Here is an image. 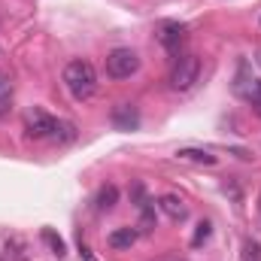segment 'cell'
<instances>
[{
    "instance_id": "6da1fadb",
    "label": "cell",
    "mask_w": 261,
    "mask_h": 261,
    "mask_svg": "<svg viewBox=\"0 0 261 261\" xmlns=\"http://www.w3.org/2000/svg\"><path fill=\"white\" fill-rule=\"evenodd\" d=\"M61 79H64V88L70 91L73 100H88L97 91V73H94V67L88 64V61H82V58L70 61L64 67V73H61Z\"/></svg>"
},
{
    "instance_id": "7a4b0ae2",
    "label": "cell",
    "mask_w": 261,
    "mask_h": 261,
    "mask_svg": "<svg viewBox=\"0 0 261 261\" xmlns=\"http://www.w3.org/2000/svg\"><path fill=\"white\" fill-rule=\"evenodd\" d=\"M200 79V58L197 55H179L173 67H170V76H167V85L173 91H192Z\"/></svg>"
},
{
    "instance_id": "3957f363",
    "label": "cell",
    "mask_w": 261,
    "mask_h": 261,
    "mask_svg": "<svg viewBox=\"0 0 261 261\" xmlns=\"http://www.w3.org/2000/svg\"><path fill=\"white\" fill-rule=\"evenodd\" d=\"M103 67H107V76L110 79H130L140 70V55L134 49H113L107 55Z\"/></svg>"
},
{
    "instance_id": "277c9868",
    "label": "cell",
    "mask_w": 261,
    "mask_h": 261,
    "mask_svg": "<svg viewBox=\"0 0 261 261\" xmlns=\"http://www.w3.org/2000/svg\"><path fill=\"white\" fill-rule=\"evenodd\" d=\"M55 128H58V119L55 116H49L43 110H28V116H24L28 137H34V140H52Z\"/></svg>"
},
{
    "instance_id": "5b68a950",
    "label": "cell",
    "mask_w": 261,
    "mask_h": 261,
    "mask_svg": "<svg viewBox=\"0 0 261 261\" xmlns=\"http://www.w3.org/2000/svg\"><path fill=\"white\" fill-rule=\"evenodd\" d=\"M186 40H189L186 24H179V21H161V24H158V43H161L170 55L179 58V49L186 46Z\"/></svg>"
},
{
    "instance_id": "8992f818",
    "label": "cell",
    "mask_w": 261,
    "mask_h": 261,
    "mask_svg": "<svg viewBox=\"0 0 261 261\" xmlns=\"http://www.w3.org/2000/svg\"><path fill=\"white\" fill-rule=\"evenodd\" d=\"M110 122L119 130H137L140 128V110L134 103H116L110 113Z\"/></svg>"
},
{
    "instance_id": "52a82bcc",
    "label": "cell",
    "mask_w": 261,
    "mask_h": 261,
    "mask_svg": "<svg viewBox=\"0 0 261 261\" xmlns=\"http://www.w3.org/2000/svg\"><path fill=\"white\" fill-rule=\"evenodd\" d=\"M158 210H161L167 219H173V222H186V216H189V206L182 203L179 195H161L158 197Z\"/></svg>"
},
{
    "instance_id": "ba28073f",
    "label": "cell",
    "mask_w": 261,
    "mask_h": 261,
    "mask_svg": "<svg viewBox=\"0 0 261 261\" xmlns=\"http://www.w3.org/2000/svg\"><path fill=\"white\" fill-rule=\"evenodd\" d=\"M137 237H140L137 228H116V231L107 237V243H110L113 249H130V246L137 243Z\"/></svg>"
},
{
    "instance_id": "9c48e42d",
    "label": "cell",
    "mask_w": 261,
    "mask_h": 261,
    "mask_svg": "<svg viewBox=\"0 0 261 261\" xmlns=\"http://www.w3.org/2000/svg\"><path fill=\"white\" fill-rule=\"evenodd\" d=\"M176 158L179 161H192V164H206V167L216 164V155H210L206 149H179Z\"/></svg>"
},
{
    "instance_id": "30bf717a",
    "label": "cell",
    "mask_w": 261,
    "mask_h": 261,
    "mask_svg": "<svg viewBox=\"0 0 261 261\" xmlns=\"http://www.w3.org/2000/svg\"><path fill=\"white\" fill-rule=\"evenodd\" d=\"M6 258L9 261H28V243L21 237H9L6 240Z\"/></svg>"
},
{
    "instance_id": "8fae6325",
    "label": "cell",
    "mask_w": 261,
    "mask_h": 261,
    "mask_svg": "<svg viewBox=\"0 0 261 261\" xmlns=\"http://www.w3.org/2000/svg\"><path fill=\"white\" fill-rule=\"evenodd\" d=\"M116 200H119V189L116 186H100V192H97V210L103 213V210H113L116 206Z\"/></svg>"
},
{
    "instance_id": "7c38bea8",
    "label": "cell",
    "mask_w": 261,
    "mask_h": 261,
    "mask_svg": "<svg viewBox=\"0 0 261 261\" xmlns=\"http://www.w3.org/2000/svg\"><path fill=\"white\" fill-rule=\"evenodd\" d=\"M40 237H43V243H46V246H49V249H52V252H55L58 258H64L67 246H64V240H61V237H58V234H55L52 228H43V231H40Z\"/></svg>"
},
{
    "instance_id": "4fadbf2b",
    "label": "cell",
    "mask_w": 261,
    "mask_h": 261,
    "mask_svg": "<svg viewBox=\"0 0 261 261\" xmlns=\"http://www.w3.org/2000/svg\"><path fill=\"white\" fill-rule=\"evenodd\" d=\"M52 140H55V143H73V140H76V125L67 122V119H58V128L52 134Z\"/></svg>"
},
{
    "instance_id": "5bb4252c",
    "label": "cell",
    "mask_w": 261,
    "mask_h": 261,
    "mask_svg": "<svg viewBox=\"0 0 261 261\" xmlns=\"http://www.w3.org/2000/svg\"><path fill=\"white\" fill-rule=\"evenodd\" d=\"M243 261H261L258 240H246V243H243Z\"/></svg>"
},
{
    "instance_id": "9a60e30c",
    "label": "cell",
    "mask_w": 261,
    "mask_h": 261,
    "mask_svg": "<svg viewBox=\"0 0 261 261\" xmlns=\"http://www.w3.org/2000/svg\"><path fill=\"white\" fill-rule=\"evenodd\" d=\"M9 100H12V82L6 73H0V107H6Z\"/></svg>"
},
{
    "instance_id": "2e32d148",
    "label": "cell",
    "mask_w": 261,
    "mask_h": 261,
    "mask_svg": "<svg viewBox=\"0 0 261 261\" xmlns=\"http://www.w3.org/2000/svg\"><path fill=\"white\" fill-rule=\"evenodd\" d=\"M210 234H213V225H210V222H200V225H197V231H195V240H192V246H200V243H203Z\"/></svg>"
},
{
    "instance_id": "e0dca14e",
    "label": "cell",
    "mask_w": 261,
    "mask_h": 261,
    "mask_svg": "<svg viewBox=\"0 0 261 261\" xmlns=\"http://www.w3.org/2000/svg\"><path fill=\"white\" fill-rule=\"evenodd\" d=\"M79 255H82V261H97L94 255H91V249H88V246H85L82 240H79Z\"/></svg>"
},
{
    "instance_id": "ac0fdd59",
    "label": "cell",
    "mask_w": 261,
    "mask_h": 261,
    "mask_svg": "<svg viewBox=\"0 0 261 261\" xmlns=\"http://www.w3.org/2000/svg\"><path fill=\"white\" fill-rule=\"evenodd\" d=\"M255 100H261V82L255 85Z\"/></svg>"
},
{
    "instance_id": "d6986e66",
    "label": "cell",
    "mask_w": 261,
    "mask_h": 261,
    "mask_svg": "<svg viewBox=\"0 0 261 261\" xmlns=\"http://www.w3.org/2000/svg\"><path fill=\"white\" fill-rule=\"evenodd\" d=\"M255 64L261 67V49H258V52H255Z\"/></svg>"
}]
</instances>
